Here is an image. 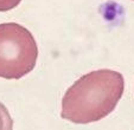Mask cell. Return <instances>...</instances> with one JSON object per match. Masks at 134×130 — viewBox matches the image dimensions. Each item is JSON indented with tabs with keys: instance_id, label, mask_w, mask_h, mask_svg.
<instances>
[{
	"instance_id": "obj_2",
	"label": "cell",
	"mask_w": 134,
	"mask_h": 130,
	"mask_svg": "<svg viewBox=\"0 0 134 130\" xmlns=\"http://www.w3.org/2000/svg\"><path fill=\"white\" fill-rule=\"evenodd\" d=\"M38 46L26 27L17 23L0 24V77L20 79L35 69Z\"/></svg>"
},
{
	"instance_id": "obj_1",
	"label": "cell",
	"mask_w": 134,
	"mask_h": 130,
	"mask_svg": "<svg viewBox=\"0 0 134 130\" xmlns=\"http://www.w3.org/2000/svg\"><path fill=\"white\" fill-rule=\"evenodd\" d=\"M125 90L124 76L102 69L77 79L63 96L62 118L87 124L104 118L115 109Z\"/></svg>"
},
{
	"instance_id": "obj_3",
	"label": "cell",
	"mask_w": 134,
	"mask_h": 130,
	"mask_svg": "<svg viewBox=\"0 0 134 130\" xmlns=\"http://www.w3.org/2000/svg\"><path fill=\"white\" fill-rule=\"evenodd\" d=\"M0 130H13V120L3 103H0Z\"/></svg>"
},
{
	"instance_id": "obj_4",
	"label": "cell",
	"mask_w": 134,
	"mask_h": 130,
	"mask_svg": "<svg viewBox=\"0 0 134 130\" xmlns=\"http://www.w3.org/2000/svg\"><path fill=\"white\" fill-rule=\"evenodd\" d=\"M21 0H0V12H6L17 7Z\"/></svg>"
}]
</instances>
